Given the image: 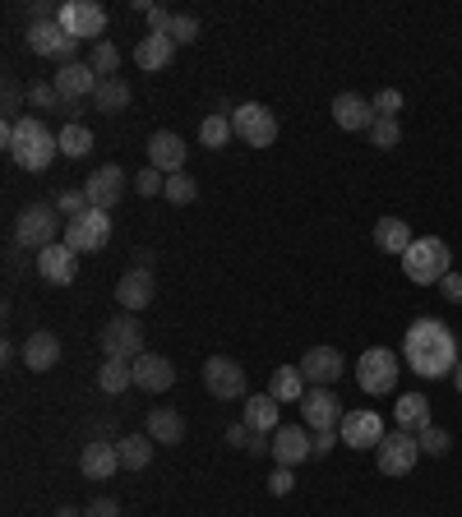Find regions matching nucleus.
Instances as JSON below:
<instances>
[{
    "instance_id": "1",
    "label": "nucleus",
    "mask_w": 462,
    "mask_h": 517,
    "mask_svg": "<svg viewBox=\"0 0 462 517\" xmlns=\"http://www.w3.org/2000/svg\"><path fill=\"white\" fill-rule=\"evenodd\" d=\"M458 337L449 333L444 319H416L402 337V365L421 379H449L458 370Z\"/></svg>"
},
{
    "instance_id": "2",
    "label": "nucleus",
    "mask_w": 462,
    "mask_h": 517,
    "mask_svg": "<svg viewBox=\"0 0 462 517\" xmlns=\"http://www.w3.org/2000/svg\"><path fill=\"white\" fill-rule=\"evenodd\" d=\"M0 144L10 148V157L19 162L24 171H47L56 157H61V139L47 130V121H37V116H19L0 125Z\"/></svg>"
},
{
    "instance_id": "3",
    "label": "nucleus",
    "mask_w": 462,
    "mask_h": 517,
    "mask_svg": "<svg viewBox=\"0 0 462 517\" xmlns=\"http://www.w3.org/2000/svg\"><path fill=\"white\" fill-rule=\"evenodd\" d=\"M402 273H407V282H416V287H435V282H444V277L453 273L449 245L439 241V236H416L412 250L402 254Z\"/></svg>"
},
{
    "instance_id": "4",
    "label": "nucleus",
    "mask_w": 462,
    "mask_h": 517,
    "mask_svg": "<svg viewBox=\"0 0 462 517\" xmlns=\"http://www.w3.org/2000/svg\"><path fill=\"white\" fill-rule=\"evenodd\" d=\"M14 241L24 245V250H33V254L51 250V245L61 241V208L56 204H28L24 213H19V222H14Z\"/></svg>"
},
{
    "instance_id": "5",
    "label": "nucleus",
    "mask_w": 462,
    "mask_h": 517,
    "mask_svg": "<svg viewBox=\"0 0 462 517\" xmlns=\"http://www.w3.org/2000/svg\"><path fill=\"white\" fill-rule=\"evenodd\" d=\"M144 356V324L139 314H116L102 324V361H139Z\"/></svg>"
},
{
    "instance_id": "6",
    "label": "nucleus",
    "mask_w": 462,
    "mask_h": 517,
    "mask_svg": "<svg viewBox=\"0 0 462 517\" xmlns=\"http://www.w3.org/2000/svg\"><path fill=\"white\" fill-rule=\"evenodd\" d=\"M356 384H361V393H370V397H389L393 388H398V351H389V347L361 351Z\"/></svg>"
},
{
    "instance_id": "7",
    "label": "nucleus",
    "mask_w": 462,
    "mask_h": 517,
    "mask_svg": "<svg viewBox=\"0 0 462 517\" xmlns=\"http://www.w3.org/2000/svg\"><path fill=\"white\" fill-rule=\"evenodd\" d=\"M231 134L250 148H273L278 144V116L264 102H245V107L231 111Z\"/></svg>"
},
{
    "instance_id": "8",
    "label": "nucleus",
    "mask_w": 462,
    "mask_h": 517,
    "mask_svg": "<svg viewBox=\"0 0 462 517\" xmlns=\"http://www.w3.org/2000/svg\"><path fill=\"white\" fill-rule=\"evenodd\" d=\"M375 462H379V471H384V476H407V471L421 462V444H416V434H407V430H398V425H393V430L379 439Z\"/></svg>"
},
{
    "instance_id": "9",
    "label": "nucleus",
    "mask_w": 462,
    "mask_h": 517,
    "mask_svg": "<svg viewBox=\"0 0 462 517\" xmlns=\"http://www.w3.org/2000/svg\"><path fill=\"white\" fill-rule=\"evenodd\" d=\"M107 241H111V217L102 213V208H88L84 217L65 222V245H70L74 254H98Z\"/></svg>"
},
{
    "instance_id": "10",
    "label": "nucleus",
    "mask_w": 462,
    "mask_h": 517,
    "mask_svg": "<svg viewBox=\"0 0 462 517\" xmlns=\"http://www.w3.org/2000/svg\"><path fill=\"white\" fill-rule=\"evenodd\" d=\"M56 24H61L70 37H79V42H84V37L107 42V37H102V33H107V10H102L98 0H65Z\"/></svg>"
},
{
    "instance_id": "11",
    "label": "nucleus",
    "mask_w": 462,
    "mask_h": 517,
    "mask_svg": "<svg viewBox=\"0 0 462 517\" xmlns=\"http://www.w3.org/2000/svg\"><path fill=\"white\" fill-rule=\"evenodd\" d=\"M204 388L218 402H241L245 397V370L231 356H208L204 361Z\"/></svg>"
},
{
    "instance_id": "12",
    "label": "nucleus",
    "mask_w": 462,
    "mask_h": 517,
    "mask_svg": "<svg viewBox=\"0 0 462 517\" xmlns=\"http://www.w3.org/2000/svg\"><path fill=\"white\" fill-rule=\"evenodd\" d=\"M301 374L310 388H333L347 374V361H342L338 347H310L301 356Z\"/></svg>"
},
{
    "instance_id": "13",
    "label": "nucleus",
    "mask_w": 462,
    "mask_h": 517,
    "mask_svg": "<svg viewBox=\"0 0 462 517\" xmlns=\"http://www.w3.org/2000/svg\"><path fill=\"white\" fill-rule=\"evenodd\" d=\"M301 416H305V425L319 434V430H338L347 411H342V402H338L333 388H310V393L301 397Z\"/></svg>"
},
{
    "instance_id": "14",
    "label": "nucleus",
    "mask_w": 462,
    "mask_h": 517,
    "mask_svg": "<svg viewBox=\"0 0 462 517\" xmlns=\"http://www.w3.org/2000/svg\"><path fill=\"white\" fill-rule=\"evenodd\" d=\"M84 194H88V204L102 208V213H111V208L125 199V171L116 167V162H107V167H98L93 176L84 181Z\"/></svg>"
},
{
    "instance_id": "15",
    "label": "nucleus",
    "mask_w": 462,
    "mask_h": 517,
    "mask_svg": "<svg viewBox=\"0 0 462 517\" xmlns=\"http://www.w3.org/2000/svg\"><path fill=\"white\" fill-rule=\"evenodd\" d=\"M384 421H379L375 411H347V416H342V425H338V439L347 448H356V453H361V448H379V439H384Z\"/></svg>"
},
{
    "instance_id": "16",
    "label": "nucleus",
    "mask_w": 462,
    "mask_h": 517,
    "mask_svg": "<svg viewBox=\"0 0 462 517\" xmlns=\"http://www.w3.org/2000/svg\"><path fill=\"white\" fill-rule=\"evenodd\" d=\"M28 51L33 56H56L70 65V56L79 51V37H70L61 24H28Z\"/></svg>"
},
{
    "instance_id": "17",
    "label": "nucleus",
    "mask_w": 462,
    "mask_h": 517,
    "mask_svg": "<svg viewBox=\"0 0 462 517\" xmlns=\"http://www.w3.org/2000/svg\"><path fill=\"white\" fill-rule=\"evenodd\" d=\"M51 84H56V93L65 97V102H84V97H93L98 93V70H93V65H84V61H70V65H61V70H56V79H51Z\"/></svg>"
},
{
    "instance_id": "18",
    "label": "nucleus",
    "mask_w": 462,
    "mask_h": 517,
    "mask_svg": "<svg viewBox=\"0 0 462 517\" xmlns=\"http://www.w3.org/2000/svg\"><path fill=\"white\" fill-rule=\"evenodd\" d=\"M37 273H42V282H51V287H70L74 273H79V254L65 241H56L51 250L37 254Z\"/></svg>"
},
{
    "instance_id": "19",
    "label": "nucleus",
    "mask_w": 462,
    "mask_h": 517,
    "mask_svg": "<svg viewBox=\"0 0 462 517\" xmlns=\"http://www.w3.org/2000/svg\"><path fill=\"white\" fill-rule=\"evenodd\" d=\"M333 121H338V130L370 134V125H375L379 116H375V102H365L361 93H338L333 97Z\"/></svg>"
},
{
    "instance_id": "20",
    "label": "nucleus",
    "mask_w": 462,
    "mask_h": 517,
    "mask_svg": "<svg viewBox=\"0 0 462 517\" xmlns=\"http://www.w3.org/2000/svg\"><path fill=\"white\" fill-rule=\"evenodd\" d=\"M315 439H310V434L301 430V425H278V430H273V462H278V467H296V462H305V457H315Z\"/></svg>"
},
{
    "instance_id": "21",
    "label": "nucleus",
    "mask_w": 462,
    "mask_h": 517,
    "mask_svg": "<svg viewBox=\"0 0 462 517\" xmlns=\"http://www.w3.org/2000/svg\"><path fill=\"white\" fill-rule=\"evenodd\" d=\"M116 301H121L125 314H139L148 301H153V268L148 264H134L130 273L116 282Z\"/></svg>"
},
{
    "instance_id": "22",
    "label": "nucleus",
    "mask_w": 462,
    "mask_h": 517,
    "mask_svg": "<svg viewBox=\"0 0 462 517\" xmlns=\"http://www.w3.org/2000/svg\"><path fill=\"white\" fill-rule=\"evenodd\" d=\"M148 167L162 171V176H176V171H185V144L181 134L171 130H158L153 139H148Z\"/></svg>"
},
{
    "instance_id": "23",
    "label": "nucleus",
    "mask_w": 462,
    "mask_h": 517,
    "mask_svg": "<svg viewBox=\"0 0 462 517\" xmlns=\"http://www.w3.org/2000/svg\"><path fill=\"white\" fill-rule=\"evenodd\" d=\"M134 384L144 388V393H167V388L176 384V365H171L167 356H158V351H144V356L134 361Z\"/></svg>"
},
{
    "instance_id": "24",
    "label": "nucleus",
    "mask_w": 462,
    "mask_h": 517,
    "mask_svg": "<svg viewBox=\"0 0 462 517\" xmlns=\"http://www.w3.org/2000/svg\"><path fill=\"white\" fill-rule=\"evenodd\" d=\"M24 370L28 374H47V370H56L61 365V337L56 333H28V342H24Z\"/></svg>"
},
{
    "instance_id": "25",
    "label": "nucleus",
    "mask_w": 462,
    "mask_h": 517,
    "mask_svg": "<svg viewBox=\"0 0 462 517\" xmlns=\"http://www.w3.org/2000/svg\"><path fill=\"white\" fill-rule=\"evenodd\" d=\"M79 471H84V481H111V476L121 471V453H116V444H84V453H79Z\"/></svg>"
},
{
    "instance_id": "26",
    "label": "nucleus",
    "mask_w": 462,
    "mask_h": 517,
    "mask_svg": "<svg viewBox=\"0 0 462 517\" xmlns=\"http://www.w3.org/2000/svg\"><path fill=\"white\" fill-rule=\"evenodd\" d=\"M171 56H176V42L171 37H158V33H148V37H139L134 42V65L144 74H158V70H167L171 65Z\"/></svg>"
},
{
    "instance_id": "27",
    "label": "nucleus",
    "mask_w": 462,
    "mask_h": 517,
    "mask_svg": "<svg viewBox=\"0 0 462 517\" xmlns=\"http://www.w3.org/2000/svg\"><path fill=\"white\" fill-rule=\"evenodd\" d=\"M393 425L407 430V434H421L426 425H435L430 421V397L426 393H402L398 407H393Z\"/></svg>"
},
{
    "instance_id": "28",
    "label": "nucleus",
    "mask_w": 462,
    "mask_h": 517,
    "mask_svg": "<svg viewBox=\"0 0 462 517\" xmlns=\"http://www.w3.org/2000/svg\"><path fill=\"white\" fill-rule=\"evenodd\" d=\"M148 439H153V444L176 448L185 439V416L181 411H171V407H153L148 411Z\"/></svg>"
},
{
    "instance_id": "29",
    "label": "nucleus",
    "mask_w": 462,
    "mask_h": 517,
    "mask_svg": "<svg viewBox=\"0 0 462 517\" xmlns=\"http://www.w3.org/2000/svg\"><path fill=\"white\" fill-rule=\"evenodd\" d=\"M278 397H268V393H250L245 397V425L250 430H259V434H273L282 425V416H278Z\"/></svg>"
},
{
    "instance_id": "30",
    "label": "nucleus",
    "mask_w": 462,
    "mask_h": 517,
    "mask_svg": "<svg viewBox=\"0 0 462 517\" xmlns=\"http://www.w3.org/2000/svg\"><path fill=\"white\" fill-rule=\"evenodd\" d=\"M412 241H416V236H412V227H407L402 217H379V222H375V245L384 254H398V259H402V254L412 250Z\"/></svg>"
},
{
    "instance_id": "31",
    "label": "nucleus",
    "mask_w": 462,
    "mask_h": 517,
    "mask_svg": "<svg viewBox=\"0 0 462 517\" xmlns=\"http://www.w3.org/2000/svg\"><path fill=\"white\" fill-rule=\"evenodd\" d=\"M305 393H310V384H305L301 365H278L268 379V397H278V402H301Z\"/></svg>"
},
{
    "instance_id": "32",
    "label": "nucleus",
    "mask_w": 462,
    "mask_h": 517,
    "mask_svg": "<svg viewBox=\"0 0 462 517\" xmlns=\"http://www.w3.org/2000/svg\"><path fill=\"white\" fill-rule=\"evenodd\" d=\"M153 439L148 434H125V439H116V453H121V471H144L148 462H153Z\"/></svg>"
},
{
    "instance_id": "33",
    "label": "nucleus",
    "mask_w": 462,
    "mask_h": 517,
    "mask_svg": "<svg viewBox=\"0 0 462 517\" xmlns=\"http://www.w3.org/2000/svg\"><path fill=\"white\" fill-rule=\"evenodd\" d=\"M130 84H125L121 74L116 79H102L98 84V93H93V111H102V116H116V111H125L130 107Z\"/></svg>"
},
{
    "instance_id": "34",
    "label": "nucleus",
    "mask_w": 462,
    "mask_h": 517,
    "mask_svg": "<svg viewBox=\"0 0 462 517\" xmlns=\"http://www.w3.org/2000/svg\"><path fill=\"white\" fill-rule=\"evenodd\" d=\"M130 384H134V361H102V370H98L102 393L116 397V393H125Z\"/></svg>"
},
{
    "instance_id": "35",
    "label": "nucleus",
    "mask_w": 462,
    "mask_h": 517,
    "mask_svg": "<svg viewBox=\"0 0 462 517\" xmlns=\"http://www.w3.org/2000/svg\"><path fill=\"white\" fill-rule=\"evenodd\" d=\"M56 139H61V153L65 157H88V153H93V130H88V125H65Z\"/></svg>"
},
{
    "instance_id": "36",
    "label": "nucleus",
    "mask_w": 462,
    "mask_h": 517,
    "mask_svg": "<svg viewBox=\"0 0 462 517\" xmlns=\"http://www.w3.org/2000/svg\"><path fill=\"white\" fill-rule=\"evenodd\" d=\"M227 139H231V116H208L204 125H199V144L204 148H227Z\"/></svg>"
},
{
    "instance_id": "37",
    "label": "nucleus",
    "mask_w": 462,
    "mask_h": 517,
    "mask_svg": "<svg viewBox=\"0 0 462 517\" xmlns=\"http://www.w3.org/2000/svg\"><path fill=\"white\" fill-rule=\"evenodd\" d=\"M171 199V204H195L199 199V181L190 176V171H176V176H167V190H162Z\"/></svg>"
},
{
    "instance_id": "38",
    "label": "nucleus",
    "mask_w": 462,
    "mask_h": 517,
    "mask_svg": "<svg viewBox=\"0 0 462 517\" xmlns=\"http://www.w3.org/2000/svg\"><path fill=\"white\" fill-rule=\"evenodd\" d=\"M416 444H421V453L444 457V453L453 448V434H449V430H439V425H426V430L416 434Z\"/></svg>"
},
{
    "instance_id": "39",
    "label": "nucleus",
    "mask_w": 462,
    "mask_h": 517,
    "mask_svg": "<svg viewBox=\"0 0 462 517\" xmlns=\"http://www.w3.org/2000/svg\"><path fill=\"white\" fill-rule=\"evenodd\" d=\"M93 70L102 74V79H116V70H121V51L111 47V42H98V47H93Z\"/></svg>"
},
{
    "instance_id": "40",
    "label": "nucleus",
    "mask_w": 462,
    "mask_h": 517,
    "mask_svg": "<svg viewBox=\"0 0 462 517\" xmlns=\"http://www.w3.org/2000/svg\"><path fill=\"white\" fill-rule=\"evenodd\" d=\"M167 37L176 42V47H190V42L199 37V19H195V14H171Z\"/></svg>"
},
{
    "instance_id": "41",
    "label": "nucleus",
    "mask_w": 462,
    "mask_h": 517,
    "mask_svg": "<svg viewBox=\"0 0 462 517\" xmlns=\"http://www.w3.org/2000/svg\"><path fill=\"white\" fill-rule=\"evenodd\" d=\"M28 102L37 111H65V97L56 93V84H28Z\"/></svg>"
},
{
    "instance_id": "42",
    "label": "nucleus",
    "mask_w": 462,
    "mask_h": 517,
    "mask_svg": "<svg viewBox=\"0 0 462 517\" xmlns=\"http://www.w3.org/2000/svg\"><path fill=\"white\" fill-rule=\"evenodd\" d=\"M398 139H402V125L389 121V116H379V121L370 125V144L375 148H398Z\"/></svg>"
},
{
    "instance_id": "43",
    "label": "nucleus",
    "mask_w": 462,
    "mask_h": 517,
    "mask_svg": "<svg viewBox=\"0 0 462 517\" xmlns=\"http://www.w3.org/2000/svg\"><path fill=\"white\" fill-rule=\"evenodd\" d=\"M56 208H61L65 222H74V217H84L93 204H88V194H84V190H65L61 199H56Z\"/></svg>"
},
{
    "instance_id": "44",
    "label": "nucleus",
    "mask_w": 462,
    "mask_h": 517,
    "mask_svg": "<svg viewBox=\"0 0 462 517\" xmlns=\"http://www.w3.org/2000/svg\"><path fill=\"white\" fill-rule=\"evenodd\" d=\"M398 111H402V93H398V88H379V93H375V116L398 121Z\"/></svg>"
},
{
    "instance_id": "45",
    "label": "nucleus",
    "mask_w": 462,
    "mask_h": 517,
    "mask_svg": "<svg viewBox=\"0 0 462 517\" xmlns=\"http://www.w3.org/2000/svg\"><path fill=\"white\" fill-rule=\"evenodd\" d=\"M134 185H139V194H162V190H167V176H162V171H153V167H144Z\"/></svg>"
},
{
    "instance_id": "46",
    "label": "nucleus",
    "mask_w": 462,
    "mask_h": 517,
    "mask_svg": "<svg viewBox=\"0 0 462 517\" xmlns=\"http://www.w3.org/2000/svg\"><path fill=\"white\" fill-rule=\"evenodd\" d=\"M292 485H296V476H292V467H278L273 476H268V494H292Z\"/></svg>"
},
{
    "instance_id": "47",
    "label": "nucleus",
    "mask_w": 462,
    "mask_h": 517,
    "mask_svg": "<svg viewBox=\"0 0 462 517\" xmlns=\"http://www.w3.org/2000/svg\"><path fill=\"white\" fill-rule=\"evenodd\" d=\"M338 444H342L338 430H319V434H315V444H310V448H315V457H329Z\"/></svg>"
},
{
    "instance_id": "48",
    "label": "nucleus",
    "mask_w": 462,
    "mask_h": 517,
    "mask_svg": "<svg viewBox=\"0 0 462 517\" xmlns=\"http://www.w3.org/2000/svg\"><path fill=\"white\" fill-rule=\"evenodd\" d=\"M84 517H121V504H116V499H93V504L84 508Z\"/></svg>"
},
{
    "instance_id": "49",
    "label": "nucleus",
    "mask_w": 462,
    "mask_h": 517,
    "mask_svg": "<svg viewBox=\"0 0 462 517\" xmlns=\"http://www.w3.org/2000/svg\"><path fill=\"white\" fill-rule=\"evenodd\" d=\"M439 291H444V301L462 305V273H449L444 282H439Z\"/></svg>"
},
{
    "instance_id": "50",
    "label": "nucleus",
    "mask_w": 462,
    "mask_h": 517,
    "mask_svg": "<svg viewBox=\"0 0 462 517\" xmlns=\"http://www.w3.org/2000/svg\"><path fill=\"white\" fill-rule=\"evenodd\" d=\"M24 107V88L14 84V79H5V111H10V121H14V111Z\"/></svg>"
},
{
    "instance_id": "51",
    "label": "nucleus",
    "mask_w": 462,
    "mask_h": 517,
    "mask_svg": "<svg viewBox=\"0 0 462 517\" xmlns=\"http://www.w3.org/2000/svg\"><path fill=\"white\" fill-rule=\"evenodd\" d=\"M227 444L231 448H250V425H245V421L227 425Z\"/></svg>"
},
{
    "instance_id": "52",
    "label": "nucleus",
    "mask_w": 462,
    "mask_h": 517,
    "mask_svg": "<svg viewBox=\"0 0 462 517\" xmlns=\"http://www.w3.org/2000/svg\"><path fill=\"white\" fill-rule=\"evenodd\" d=\"M56 517H84V513H79V508H70V504H65V508H56Z\"/></svg>"
},
{
    "instance_id": "53",
    "label": "nucleus",
    "mask_w": 462,
    "mask_h": 517,
    "mask_svg": "<svg viewBox=\"0 0 462 517\" xmlns=\"http://www.w3.org/2000/svg\"><path fill=\"white\" fill-rule=\"evenodd\" d=\"M453 384H458V393H462V361H458V370H453Z\"/></svg>"
}]
</instances>
